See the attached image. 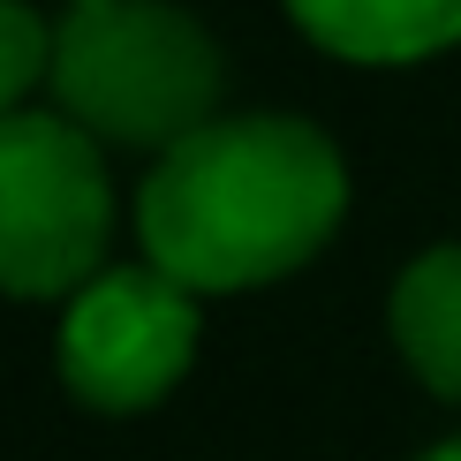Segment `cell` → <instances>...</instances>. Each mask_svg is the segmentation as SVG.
<instances>
[{"instance_id":"6da1fadb","label":"cell","mask_w":461,"mask_h":461,"mask_svg":"<svg viewBox=\"0 0 461 461\" xmlns=\"http://www.w3.org/2000/svg\"><path fill=\"white\" fill-rule=\"evenodd\" d=\"M348 220V159L303 113H220L137 189L144 265L189 295L287 280Z\"/></svg>"},{"instance_id":"7a4b0ae2","label":"cell","mask_w":461,"mask_h":461,"mask_svg":"<svg viewBox=\"0 0 461 461\" xmlns=\"http://www.w3.org/2000/svg\"><path fill=\"white\" fill-rule=\"evenodd\" d=\"M220 46L175 0H68L53 23V99L91 144L175 151L220 122Z\"/></svg>"},{"instance_id":"3957f363","label":"cell","mask_w":461,"mask_h":461,"mask_svg":"<svg viewBox=\"0 0 461 461\" xmlns=\"http://www.w3.org/2000/svg\"><path fill=\"white\" fill-rule=\"evenodd\" d=\"M113 235L106 144L68 113H8L0 122V295H84Z\"/></svg>"},{"instance_id":"277c9868","label":"cell","mask_w":461,"mask_h":461,"mask_svg":"<svg viewBox=\"0 0 461 461\" xmlns=\"http://www.w3.org/2000/svg\"><path fill=\"white\" fill-rule=\"evenodd\" d=\"M189 356H197V295L182 280H167L159 265L99 273L84 295H68L61 340H53L61 386L106 416L167 401L182 386Z\"/></svg>"},{"instance_id":"5b68a950","label":"cell","mask_w":461,"mask_h":461,"mask_svg":"<svg viewBox=\"0 0 461 461\" xmlns=\"http://www.w3.org/2000/svg\"><path fill=\"white\" fill-rule=\"evenodd\" d=\"M311 46L363 68H401L461 46V0H280Z\"/></svg>"},{"instance_id":"8992f818","label":"cell","mask_w":461,"mask_h":461,"mask_svg":"<svg viewBox=\"0 0 461 461\" xmlns=\"http://www.w3.org/2000/svg\"><path fill=\"white\" fill-rule=\"evenodd\" d=\"M386 325H393L401 363L416 371V386H431L438 401L461 409V242H438L401 265Z\"/></svg>"},{"instance_id":"52a82bcc","label":"cell","mask_w":461,"mask_h":461,"mask_svg":"<svg viewBox=\"0 0 461 461\" xmlns=\"http://www.w3.org/2000/svg\"><path fill=\"white\" fill-rule=\"evenodd\" d=\"M38 84H53V23L31 0H0V122L23 113Z\"/></svg>"},{"instance_id":"ba28073f","label":"cell","mask_w":461,"mask_h":461,"mask_svg":"<svg viewBox=\"0 0 461 461\" xmlns=\"http://www.w3.org/2000/svg\"><path fill=\"white\" fill-rule=\"evenodd\" d=\"M416 461H461V438H438L431 454H416Z\"/></svg>"}]
</instances>
